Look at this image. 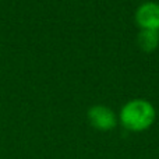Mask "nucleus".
I'll use <instances>...</instances> for the list:
<instances>
[{"label":"nucleus","mask_w":159,"mask_h":159,"mask_svg":"<svg viewBox=\"0 0 159 159\" xmlns=\"http://www.w3.org/2000/svg\"><path fill=\"white\" fill-rule=\"evenodd\" d=\"M88 123L99 131H110L117 124V116L110 109L109 106L105 105H93L88 109L87 112Z\"/></svg>","instance_id":"f03ea898"},{"label":"nucleus","mask_w":159,"mask_h":159,"mask_svg":"<svg viewBox=\"0 0 159 159\" xmlns=\"http://www.w3.org/2000/svg\"><path fill=\"white\" fill-rule=\"evenodd\" d=\"M157 119L155 106L147 99H131L121 106L117 120L131 133H143L148 130Z\"/></svg>","instance_id":"f257e3e1"},{"label":"nucleus","mask_w":159,"mask_h":159,"mask_svg":"<svg viewBox=\"0 0 159 159\" xmlns=\"http://www.w3.org/2000/svg\"><path fill=\"white\" fill-rule=\"evenodd\" d=\"M137 45L145 53H151L157 50L159 46V31L140 30L137 35Z\"/></svg>","instance_id":"20e7f679"},{"label":"nucleus","mask_w":159,"mask_h":159,"mask_svg":"<svg viewBox=\"0 0 159 159\" xmlns=\"http://www.w3.org/2000/svg\"><path fill=\"white\" fill-rule=\"evenodd\" d=\"M134 20L140 30L159 31V3L145 2L140 4L135 10Z\"/></svg>","instance_id":"7ed1b4c3"}]
</instances>
